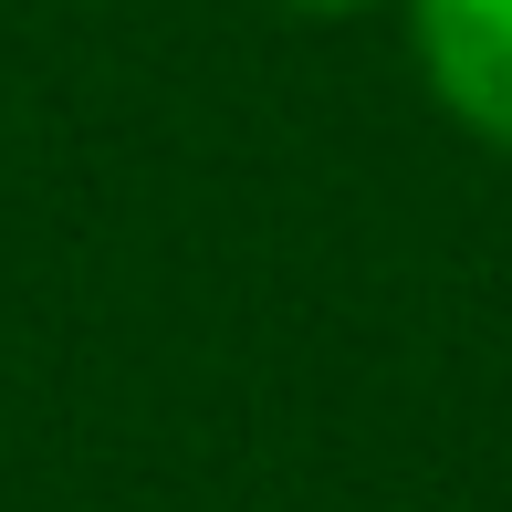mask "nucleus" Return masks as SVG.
Listing matches in <instances>:
<instances>
[{
	"instance_id": "obj_1",
	"label": "nucleus",
	"mask_w": 512,
	"mask_h": 512,
	"mask_svg": "<svg viewBox=\"0 0 512 512\" xmlns=\"http://www.w3.org/2000/svg\"><path fill=\"white\" fill-rule=\"evenodd\" d=\"M408 42L429 95L481 147H512V0H408Z\"/></svg>"
},
{
	"instance_id": "obj_2",
	"label": "nucleus",
	"mask_w": 512,
	"mask_h": 512,
	"mask_svg": "<svg viewBox=\"0 0 512 512\" xmlns=\"http://www.w3.org/2000/svg\"><path fill=\"white\" fill-rule=\"evenodd\" d=\"M283 11H304V21H345V11H377V0H283Z\"/></svg>"
}]
</instances>
